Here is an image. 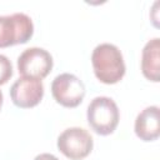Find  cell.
<instances>
[{"label": "cell", "instance_id": "8fae6325", "mask_svg": "<svg viewBox=\"0 0 160 160\" xmlns=\"http://www.w3.org/2000/svg\"><path fill=\"white\" fill-rule=\"evenodd\" d=\"M34 160H59L55 155L52 154H49V152H42V154H39L34 158Z\"/></svg>", "mask_w": 160, "mask_h": 160}, {"label": "cell", "instance_id": "277c9868", "mask_svg": "<svg viewBox=\"0 0 160 160\" xmlns=\"http://www.w3.org/2000/svg\"><path fill=\"white\" fill-rule=\"evenodd\" d=\"M51 94L58 104L64 108L79 106L85 96L84 82L74 74L64 72L58 75L51 82Z\"/></svg>", "mask_w": 160, "mask_h": 160}, {"label": "cell", "instance_id": "3957f363", "mask_svg": "<svg viewBox=\"0 0 160 160\" xmlns=\"http://www.w3.org/2000/svg\"><path fill=\"white\" fill-rule=\"evenodd\" d=\"M34 34V24L24 12L0 16V48L28 42Z\"/></svg>", "mask_w": 160, "mask_h": 160}, {"label": "cell", "instance_id": "8992f818", "mask_svg": "<svg viewBox=\"0 0 160 160\" xmlns=\"http://www.w3.org/2000/svg\"><path fill=\"white\" fill-rule=\"evenodd\" d=\"M52 69V56L42 48H29L18 58V70L21 76L42 80Z\"/></svg>", "mask_w": 160, "mask_h": 160}, {"label": "cell", "instance_id": "52a82bcc", "mask_svg": "<svg viewBox=\"0 0 160 160\" xmlns=\"http://www.w3.org/2000/svg\"><path fill=\"white\" fill-rule=\"evenodd\" d=\"M44 96V85L41 80L21 76L10 88V98L15 106L30 109L36 106Z\"/></svg>", "mask_w": 160, "mask_h": 160}, {"label": "cell", "instance_id": "5b68a950", "mask_svg": "<svg viewBox=\"0 0 160 160\" xmlns=\"http://www.w3.org/2000/svg\"><path fill=\"white\" fill-rule=\"evenodd\" d=\"M94 146L91 135L82 128H69L58 138V149L70 160H81L86 158Z\"/></svg>", "mask_w": 160, "mask_h": 160}, {"label": "cell", "instance_id": "30bf717a", "mask_svg": "<svg viewBox=\"0 0 160 160\" xmlns=\"http://www.w3.org/2000/svg\"><path fill=\"white\" fill-rule=\"evenodd\" d=\"M12 76L11 61L2 54H0V85L6 84Z\"/></svg>", "mask_w": 160, "mask_h": 160}, {"label": "cell", "instance_id": "7a4b0ae2", "mask_svg": "<svg viewBox=\"0 0 160 160\" xmlns=\"http://www.w3.org/2000/svg\"><path fill=\"white\" fill-rule=\"evenodd\" d=\"M86 118L90 128L96 134L105 136L115 131L120 120V112L116 102L111 98L96 96L88 106Z\"/></svg>", "mask_w": 160, "mask_h": 160}, {"label": "cell", "instance_id": "ba28073f", "mask_svg": "<svg viewBox=\"0 0 160 160\" xmlns=\"http://www.w3.org/2000/svg\"><path fill=\"white\" fill-rule=\"evenodd\" d=\"M134 130L136 136L142 141H155L160 135V110L159 106L151 105L141 110L136 119Z\"/></svg>", "mask_w": 160, "mask_h": 160}, {"label": "cell", "instance_id": "7c38bea8", "mask_svg": "<svg viewBox=\"0 0 160 160\" xmlns=\"http://www.w3.org/2000/svg\"><path fill=\"white\" fill-rule=\"evenodd\" d=\"M2 100H4V96H2V92L0 90V110H1V106H2Z\"/></svg>", "mask_w": 160, "mask_h": 160}, {"label": "cell", "instance_id": "6da1fadb", "mask_svg": "<svg viewBox=\"0 0 160 160\" xmlns=\"http://www.w3.org/2000/svg\"><path fill=\"white\" fill-rule=\"evenodd\" d=\"M91 64L96 79L102 84H116L125 75L122 54L114 44L104 42L98 45L92 50Z\"/></svg>", "mask_w": 160, "mask_h": 160}, {"label": "cell", "instance_id": "9c48e42d", "mask_svg": "<svg viewBox=\"0 0 160 160\" xmlns=\"http://www.w3.org/2000/svg\"><path fill=\"white\" fill-rule=\"evenodd\" d=\"M141 72L152 81H160V39L154 38L149 40L141 52Z\"/></svg>", "mask_w": 160, "mask_h": 160}]
</instances>
